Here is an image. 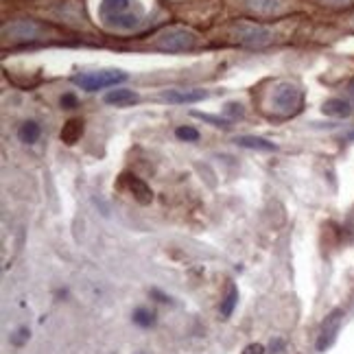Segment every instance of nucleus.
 <instances>
[{
    "instance_id": "nucleus-22",
    "label": "nucleus",
    "mask_w": 354,
    "mask_h": 354,
    "mask_svg": "<svg viewBox=\"0 0 354 354\" xmlns=\"http://www.w3.org/2000/svg\"><path fill=\"white\" fill-rule=\"evenodd\" d=\"M59 103H62L64 110H75V107H79V99L75 97L73 92H66L64 97L59 99Z\"/></svg>"
},
{
    "instance_id": "nucleus-24",
    "label": "nucleus",
    "mask_w": 354,
    "mask_h": 354,
    "mask_svg": "<svg viewBox=\"0 0 354 354\" xmlns=\"http://www.w3.org/2000/svg\"><path fill=\"white\" fill-rule=\"evenodd\" d=\"M322 3L328 7H350L354 5V0H322Z\"/></svg>"
},
{
    "instance_id": "nucleus-10",
    "label": "nucleus",
    "mask_w": 354,
    "mask_h": 354,
    "mask_svg": "<svg viewBox=\"0 0 354 354\" xmlns=\"http://www.w3.org/2000/svg\"><path fill=\"white\" fill-rule=\"evenodd\" d=\"M245 5L258 16H278V13L287 11L289 0H245Z\"/></svg>"
},
{
    "instance_id": "nucleus-11",
    "label": "nucleus",
    "mask_w": 354,
    "mask_h": 354,
    "mask_svg": "<svg viewBox=\"0 0 354 354\" xmlns=\"http://www.w3.org/2000/svg\"><path fill=\"white\" fill-rule=\"evenodd\" d=\"M103 101L107 105H114V107H127V105H133L138 103V94L129 88H116V90H110L103 97Z\"/></svg>"
},
{
    "instance_id": "nucleus-23",
    "label": "nucleus",
    "mask_w": 354,
    "mask_h": 354,
    "mask_svg": "<svg viewBox=\"0 0 354 354\" xmlns=\"http://www.w3.org/2000/svg\"><path fill=\"white\" fill-rule=\"evenodd\" d=\"M265 346L263 344H250L248 348L243 350V354H265Z\"/></svg>"
},
{
    "instance_id": "nucleus-17",
    "label": "nucleus",
    "mask_w": 354,
    "mask_h": 354,
    "mask_svg": "<svg viewBox=\"0 0 354 354\" xmlns=\"http://www.w3.org/2000/svg\"><path fill=\"white\" fill-rule=\"evenodd\" d=\"M131 319H133L136 326H140V328H151V326H156V313L145 308V306H138L133 310Z\"/></svg>"
},
{
    "instance_id": "nucleus-13",
    "label": "nucleus",
    "mask_w": 354,
    "mask_h": 354,
    "mask_svg": "<svg viewBox=\"0 0 354 354\" xmlns=\"http://www.w3.org/2000/svg\"><path fill=\"white\" fill-rule=\"evenodd\" d=\"M322 112L326 116H333V118H348L352 114V105L350 101L346 99H328V101H324L322 105Z\"/></svg>"
},
{
    "instance_id": "nucleus-1",
    "label": "nucleus",
    "mask_w": 354,
    "mask_h": 354,
    "mask_svg": "<svg viewBox=\"0 0 354 354\" xmlns=\"http://www.w3.org/2000/svg\"><path fill=\"white\" fill-rule=\"evenodd\" d=\"M145 13L147 11L140 0H101L97 18L105 29L129 33L145 22Z\"/></svg>"
},
{
    "instance_id": "nucleus-7",
    "label": "nucleus",
    "mask_w": 354,
    "mask_h": 354,
    "mask_svg": "<svg viewBox=\"0 0 354 354\" xmlns=\"http://www.w3.org/2000/svg\"><path fill=\"white\" fill-rule=\"evenodd\" d=\"M39 31L42 29H39V24L33 20H16L3 26V37H5V42H11V44H26V42H33L39 35Z\"/></svg>"
},
{
    "instance_id": "nucleus-9",
    "label": "nucleus",
    "mask_w": 354,
    "mask_h": 354,
    "mask_svg": "<svg viewBox=\"0 0 354 354\" xmlns=\"http://www.w3.org/2000/svg\"><path fill=\"white\" fill-rule=\"evenodd\" d=\"M210 97L208 90H201V88H173L162 92V99L173 103V105H186V103H199V101H206Z\"/></svg>"
},
{
    "instance_id": "nucleus-3",
    "label": "nucleus",
    "mask_w": 354,
    "mask_h": 354,
    "mask_svg": "<svg viewBox=\"0 0 354 354\" xmlns=\"http://www.w3.org/2000/svg\"><path fill=\"white\" fill-rule=\"evenodd\" d=\"M199 42V35L186 26H169L160 31L153 39V46L162 53H186L193 50Z\"/></svg>"
},
{
    "instance_id": "nucleus-5",
    "label": "nucleus",
    "mask_w": 354,
    "mask_h": 354,
    "mask_svg": "<svg viewBox=\"0 0 354 354\" xmlns=\"http://www.w3.org/2000/svg\"><path fill=\"white\" fill-rule=\"evenodd\" d=\"M234 39L241 46H248V48H265L274 42V31L269 26L263 24H254V22H241L234 26L232 31Z\"/></svg>"
},
{
    "instance_id": "nucleus-8",
    "label": "nucleus",
    "mask_w": 354,
    "mask_h": 354,
    "mask_svg": "<svg viewBox=\"0 0 354 354\" xmlns=\"http://www.w3.org/2000/svg\"><path fill=\"white\" fill-rule=\"evenodd\" d=\"M120 186L125 188L136 201L142 203V206H149V203L153 201V190L149 188V184L145 180H140V177L131 175V173L120 175Z\"/></svg>"
},
{
    "instance_id": "nucleus-25",
    "label": "nucleus",
    "mask_w": 354,
    "mask_h": 354,
    "mask_svg": "<svg viewBox=\"0 0 354 354\" xmlns=\"http://www.w3.org/2000/svg\"><path fill=\"white\" fill-rule=\"evenodd\" d=\"M284 346H287V342H284V339H274V342H271V346H269V350H271V354H278V352L284 350Z\"/></svg>"
},
{
    "instance_id": "nucleus-26",
    "label": "nucleus",
    "mask_w": 354,
    "mask_h": 354,
    "mask_svg": "<svg viewBox=\"0 0 354 354\" xmlns=\"http://www.w3.org/2000/svg\"><path fill=\"white\" fill-rule=\"evenodd\" d=\"M346 138H348V140H354V131H350V133L346 136Z\"/></svg>"
},
{
    "instance_id": "nucleus-19",
    "label": "nucleus",
    "mask_w": 354,
    "mask_h": 354,
    "mask_svg": "<svg viewBox=\"0 0 354 354\" xmlns=\"http://www.w3.org/2000/svg\"><path fill=\"white\" fill-rule=\"evenodd\" d=\"M175 136L180 140L184 142H197L199 140V131L195 127H190V125H182V127H177L175 129Z\"/></svg>"
},
{
    "instance_id": "nucleus-12",
    "label": "nucleus",
    "mask_w": 354,
    "mask_h": 354,
    "mask_svg": "<svg viewBox=\"0 0 354 354\" xmlns=\"http://www.w3.org/2000/svg\"><path fill=\"white\" fill-rule=\"evenodd\" d=\"M234 142L243 149H252V151H263V153H271L278 149L274 142L267 138H261V136H239Z\"/></svg>"
},
{
    "instance_id": "nucleus-4",
    "label": "nucleus",
    "mask_w": 354,
    "mask_h": 354,
    "mask_svg": "<svg viewBox=\"0 0 354 354\" xmlns=\"http://www.w3.org/2000/svg\"><path fill=\"white\" fill-rule=\"evenodd\" d=\"M122 81H127V73L118 71V68H105V71H94V73H77L73 77V84L86 92L116 88Z\"/></svg>"
},
{
    "instance_id": "nucleus-2",
    "label": "nucleus",
    "mask_w": 354,
    "mask_h": 354,
    "mask_svg": "<svg viewBox=\"0 0 354 354\" xmlns=\"http://www.w3.org/2000/svg\"><path fill=\"white\" fill-rule=\"evenodd\" d=\"M302 103H304V92L299 86L291 84V81H280L269 94V107L278 116L297 114L302 110Z\"/></svg>"
},
{
    "instance_id": "nucleus-15",
    "label": "nucleus",
    "mask_w": 354,
    "mask_h": 354,
    "mask_svg": "<svg viewBox=\"0 0 354 354\" xmlns=\"http://www.w3.org/2000/svg\"><path fill=\"white\" fill-rule=\"evenodd\" d=\"M39 136H42V127H39V122H35V120L22 122L20 129H18V138L24 145H35L39 140Z\"/></svg>"
},
{
    "instance_id": "nucleus-21",
    "label": "nucleus",
    "mask_w": 354,
    "mask_h": 354,
    "mask_svg": "<svg viewBox=\"0 0 354 354\" xmlns=\"http://www.w3.org/2000/svg\"><path fill=\"white\" fill-rule=\"evenodd\" d=\"M223 112L230 116V120H236V118H243V114H245V110H243V105L241 103H236V101H230V103H225V107H223Z\"/></svg>"
},
{
    "instance_id": "nucleus-16",
    "label": "nucleus",
    "mask_w": 354,
    "mask_h": 354,
    "mask_svg": "<svg viewBox=\"0 0 354 354\" xmlns=\"http://www.w3.org/2000/svg\"><path fill=\"white\" fill-rule=\"evenodd\" d=\"M236 304H239V289L232 284V287L227 289L225 297L221 299V308H219L221 317H223V319H230V317H232V313H234Z\"/></svg>"
},
{
    "instance_id": "nucleus-18",
    "label": "nucleus",
    "mask_w": 354,
    "mask_h": 354,
    "mask_svg": "<svg viewBox=\"0 0 354 354\" xmlns=\"http://www.w3.org/2000/svg\"><path fill=\"white\" fill-rule=\"evenodd\" d=\"M195 118H201L203 122H210L212 127L216 129H230V118H219V116H212V114H203V112H193Z\"/></svg>"
},
{
    "instance_id": "nucleus-20",
    "label": "nucleus",
    "mask_w": 354,
    "mask_h": 354,
    "mask_svg": "<svg viewBox=\"0 0 354 354\" xmlns=\"http://www.w3.org/2000/svg\"><path fill=\"white\" fill-rule=\"evenodd\" d=\"M29 337H31V330L26 328V326H20L18 330L11 333V344L20 348V346H24L26 342H29Z\"/></svg>"
},
{
    "instance_id": "nucleus-6",
    "label": "nucleus",
    "mask_w": 354,
    "mask_h": 354,
    "mask_svg": "<svg viewBox=\"0 0 354 354\" xmlns=\"http://www.w3.org/2000/svg\"><path fill=\"white\" fill-rule=\"evenodd\" d=\"M344 315H346L344 308H335L326 315V319L322 322L319 335H317V344H315L317 352H326L335 346L339 330H342V326H344Z\"/></svg>"
},
{
    "instance_id": "nucleus-14",
    "label": "nucleus",
    "mask_w": 354,
    "mask_h": 354,
    "mask_svg": "<svg viewBox=\"0 0 354 354\" xmlns=\"http://www.w3.org/2000/svg\"><path fill=\"white\" fill-rule=\"evenodd\" d=\"M62 142H66V145H77L79 140H81V136H84V120L81 118H71L64 125V129H62Z\"/></svg>"
}]
</instances>
